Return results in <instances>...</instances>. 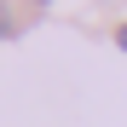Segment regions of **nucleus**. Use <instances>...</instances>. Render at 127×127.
<instances>
[{"mask_svg": "<svg viewBox=\"0 0 127 127\" xmlns=\"http://www.w3.org/2000/svg\"><path fill=\"white\" fill-rule=\"evenodd\" d=\"M12 35H17V12L0 0V40H12Z\"/></svg>", "mask_w": 127, "mask_h": 127, "instance_id": "f257e3e1", "label": "nucleus"}, {"mask_svg": "<svg viewBox=\"0 0 127 127\" xmlns=\"http://www.w3.org/2000/svg\"><path fill=\"white\" fill-rule=\"evenodd\" d=\"M116 46H121V52H127V23H121V29H116Z\"/></svg>", "mask_w": 127, "mask_h": 127, "instance_id": "f03ea898", "label": "nucleus"}]
</instances>
